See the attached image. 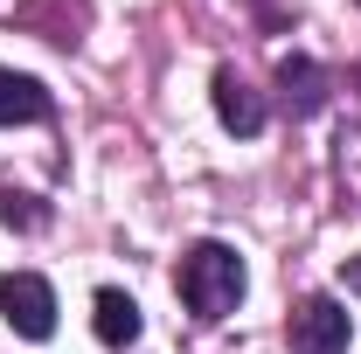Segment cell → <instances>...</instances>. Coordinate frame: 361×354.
<instances>
[{"mask_svg": "<svg viewBox=\"0 0 361 354\" xmlns=\"http://www.w3.org/2000/svg\"><path fill=\"white\" fill-rule=\"evenodd\" d=\"M180 299H188L195 319L236 312V299H243V257H236L229 243H195V250L180 257Z\"/></svg>", "mask_w": 361, "mask_h": 354, "instance_id": "obj_1", "label": "cell"}, {"mask_svg": "<svg viewBox=\"0 0 361 354\" xmlns=\"http://www.w3.org/2000/svg\"><path fill=\"white\" fill-rule=\"evenodd\" d=\"M35 118H49V90L0 63V126H35Z\"/></svg>", "mask_w": 361, "mask_h": 354, "instance_id": "obj_7", "label": "cell"}, {"mask_svg": "<svg viewBox=\"0 0 361 354\" xmlns=\"http://www.w3.org/2000/svg\"><path fill=\"white\" fill-rule=\"evenodd\" d=\"M0 222H21V229H42L49 209H35L28 195H0Z\"/></svg>", "mask_w": 361, "mask_h": 354, "instance_id": "obj_8", "label": "cell"}, {"mask_svg": "<svg viewBox=\"0 0 361 354\" xmlns=\"http://www.w3.org/2000/svg\"><path fill=\"white\" fill-rule=\"evenodd\" d=\"M216 118H223L236 139H257L264 133V97L243 84L236 70H216Z\"/></svg>", "mask_w": 361, "mask_h": 354, "instance_id": "obj_4", "label": "cell"}, {"mask_svg": "<svg viewBox=\"0 0 361 354\" xmlns=\"http://www.w3.org/2000/svg\"><path fill=\"white\" fill-rule=\"evenodd\" d=\"M285 341H292V354H348L355 319H348V306H341V299L313 292V299H299L292 326H285Z\"/></svg>", "mask_w": 361, "mask_h": 354, "instance_id": "obj_3", "label": "cell"}, {"mask_svg": "<svg viewBox=\"0 0 361 354\" xmlns=\"http://www.w3.org/2000/svg\"><path fill=\"white\" fill-rule=\"evenodd\" d=\"M341 278H348V285L361 292V257H348V271H341Z\"/></svg>", "mask_w": 361, "mask_h": 354, "instance_id": "obj_9", "label": "cell"}, {"mask_svg": "<svg viewBox=\"0 0 361 354\" xmlns=\"http://www.w3.org/2000/svg\"><path fill=\"white\" fill-rule=\"evenodd\" d=\"M90 326H97V341H104V348H133L146 319H139L133 292H111V285H104V292L90 299Z\"/></svg>", "mask_w": 361, "mask_h": 354, "instance_id": "obj_6", "label": "cell"}, {"mask_svg": "<svg viewBox=\"0 0 361 354\" xmlns=\"http://www.w3.org/2000/svg\"><path fill=\"white\" fill-rule=\"evenodd\" d=\"M0 319L21 334V341H49L56 334V292L35 271H0Z\"/></svg>", "mask_w": 361, "mask_h": 354, "instance_id": "obj_2", "label": "cell"}, {"mask_svg": "<svg viewBox=\"0 0 361 354\" xmlns=\"http://www.w3.org/2000/svg\"><path fill=\"white\" fill-rule=\"evenodd\" d=\"M278 97H285L292 118H313L319 104H326V70H319L313 56H285L278 63Z\"/></svg>", "mask_w": 361, "mask_h": 354, "instance_id": "obj_5", "label": "cell"}]
</instances>
